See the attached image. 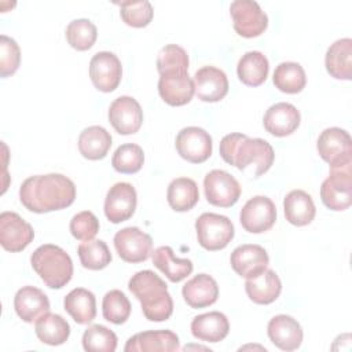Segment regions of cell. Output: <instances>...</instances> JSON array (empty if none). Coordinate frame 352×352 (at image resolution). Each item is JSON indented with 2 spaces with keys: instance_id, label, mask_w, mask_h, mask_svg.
I'll return each instance as SVG.
<instances>
[{
  "instance_id": "3957f363",
  "label": "cell",
  "mask_w": 352,
  "mask_h": 352,
  "mask_svg": "<svg viewBox=\"0 0 352 352\" xmlns=\"http://www.w3.org/2000/svg\"><path fill=\"white\" fill-rule=\"evenodd\" d=\"M129 292L139 300L142 312L151 322H164L173 312V300L168 285L151 270H143L132 275L128 282Z\"/></svg>"
},
{
  "instance_id": "ba28073f",
  "label": "cell",
  "mask_w": 352,
  "mask_h": 352,
  "mask_svg": "<svg viewBox=\"0 0 352 352\" xmlns=\"http://www.w3.org/2000/svg\"><path fill=\"white\" fill-rule=\"evenodd\" d=\"M320 198L326 208L340 212L352 202V166L333 169L320 186Z\"/></svg>"
},
{
  "instance_id": "d6a6232c",
  "label": "cell",
  "mask_w": 352,
  "mask_h": 352,
  "mask_svg": "<svg viewBox=\"0 0 352 352\" xmlns=\"http://www.w3.org/2000/svg\"><path fill=\"white\" fill-rule=\"evenodd\" d=\"M34 331L37 338L47 345H62L70 336V326L58 314L47 312L36 320Z\"/></svg>"
},
{
  "instance_id": "7a4b0ae2",
  "label": "cell",
  "mask_w": 352,
  "mask_h": 352,
  "mask_svg": "<svg viewBox=\"0 0 352 352\" xmlns=\"http://www.w3.org/2000/svg\"><path fill=\"white\" fill-rule=\"evenodd\" d=\"M219 151L227 164L239 170L254 166L253 177H258L268 172L275 158L274 148L267 140L249 138L248 135L238 132L226 135L220 142Z\"/></svg>"
},
{
  "instance_id": "7bdbcfd3",
  "label": "cell",
  "mask_w": 352,
  "mask_h": 352,
  "mask_svg": "<svg viewBox=\"0 0 352 352\" xmlns=\"http://www.w3.org/2000/svg\"><path fill=\"white\" fill-rule=\"evenodd\" d=\"M21 63V50L16 41L6 34L0 36V76H12Z\"/></svg>"
},
{
  "instance_id": "8fae6325",
  "label": "cell",
  "mask_w": 352,
  "mask_h": 352,
  "mask_svg": "<svg viewBox=\"0 0 352 352\" xmlns=\"http://www.w3.org/2000/svg\"><path fill=\"white\" fill-rule=\"evenodd\" d=\"M239 221L245 231L261 234L268 231L276 221V208L271 198L256 195L250 198L239 213Z\"/></svg>"
},
{
  "instance_id": "9c48e42d",
  "label": "cell",
  "mask_w": 352,
  "mask_h": 352,
  "mask_svg": "<svg viewBox=\"0 0 352 352\" xmlns=\"http://www.w3.org/2000/svg\"><path fill=\"white\" fill-rule=\"evenodd\" d=\"M204 190L206 201L210 205L220 208L235 205L241 197V186L238 180L223 169H213L205 176Z\"/></svg>"
},
{
  "instance_id": "60d3db41",
  "label": "cell",
  "mask_w": 352,
  "mask_h": 352,
  "mask_svg": "<svg viewBox=\"0 0 352 352\" xmlns=\"http://www.w3.org/2000/svg\"><path fill=\"white\" fill-rule=\"evenodd\" d=\"M122 21L132 28H144L153 19V6L147 0L118 3Z\"/></svg>"
},
{
  "instance_id": "1f68e13d",
  "label": "cell",
  "mask_w": 352,
  "mask_h": 352,
  "mask_svg": "<svg viewBox=\"0 0 352 352\" xmlns=\"http://www.w3.org/2000/svg\"><path fill=\"white\" fill-rule=\"evenodd\" d=\"M268 59L260 51H249L243 54L236 66V74L239 80L249 87L261 85L268 77Z\"/></svg>"
},
{
  "instance_id": "f35d334b",
  "label": "cell",
  "mask_w": 352,
  "mask_h": 352,
  "mask_svg": "<svg viewBox=\"0 0 352 352\" xmlns=\"http://www.w3.org/2000/svg\"><path fill=\"white\" fill-rule=\"evenodd\" d=\"M103 318L114 324H122L131 315V302L128 297L118 289L107 292L102 301Z\"/></svg>"
},
{
  "instance_id": "603a6c76",
  "label": "cell",
  "mask_w": 352,
  "mask_h": 352,
  "mask_svg": "<svg viewBox=\"0 0 352 352\" xmlns=\"http://www.w3.org/2000/svg\"><path fill=\"white\" fill-rule=\"evenodd\" d=\"M14 308L23 322L33 323L41 315L50 312V300L38 287L23 286L14 297Z\"/></svg>"
},
{
  "instance_id": "e0dca14e",
  "label": "cell",
  "mask_w": 352,
  "mask_h": 352,
  "mask_svg": "<svg viewBox=\"0 0 352 352\" xmlns=\"http://www.w3.org/2000/svg\"><path fill=\"white\" fill-rule=\"evenodd\" d=\"M158 94L170 106L187 104L194 96V82L188 72L172 70L160 74Z\"/></svg>"
},
{
  "instance_id": "4316f807",
  "label": "cell",
  "mask_w": 352,
  "mask_h": 352,
  "mask_svg": "<svg viewBox=\"0 0 352 352\" xmlns=\"http://www.w3.org/2000/svg\"><path fill=\"white\" fill-rule=\"evenodd\" d=\"M327 73L337 80L352 78V40L349 37L334 41L326 51Z\"/></svg>"
},
{
  "instance_id": "484cf974",
  "label": "cell",
  "mask_w": 352,
  "mask_h": 352,
  "mask_svg": "<svg viewBox=\"0 0 352 352\" xmlns=\"http://www.w3.org/2000/svg\"><path fill=\"white\" fill-rule=\"evenodd\" d=\"M245 290L248 297L256 304L274 302L282 290V282L275 271L265 268L263 272L253 278H248L245 282Z\"/></svg>"
},
{
  "instance_id": "ac0fdd59",
  "label": "cell",
  "mask_w": 352,
  "mask_h": 352,
  "mask_svg": "<svg viewBox=\"0 0 352 352\" xmlns=\"http://www.w3.org/2000/svg\"><path fill=\"white\" fill-rule=\"evenodd\" d=\"M194 92L202 102H219L228 92L227 74L214 66L198 69L192 77Z\"/></svg>"
},
{
  "instance_id": "f1b7e54d",
  "label": "cell",
  "mask_w": 352,
  "mask_h": 352,
  "mask_svg": "<svg viewBox=\"0 0 352 352\" xmlns=\"http://www.w3.org/2000/svg\"><path fill=\"white\" fill-rule=\"evenodd\" d=\"M153 264L162 272L170 282H180L192 272V261L188 258L175 257L170 246H160L151 253Z\"/></svg>"
},
{
  "instance_id": "cb8c5ba5",
  "label": "cell",
  "mask_w": 352,
  "mask_h": 352,
  "mask_svg": "<svg viewBox=\"0 0 352 352\" xmlns=\"http://www.w3.org/2000/svg\"><path fill=\"white\" fill-rule=\"evenodd\" d=\"M182 294L191 308H205L217 301L219 286L210 275L198 274L183 286Z\"/></svg>"
},
{
  "instance_id": "4fadbf2b",
  "label": "cell",
  "mask_w": 352,
  "mask_h": 352,
  "mask_svg": "<svg viewBox=\"0 0 352 352\" xmlns=\"http://www.w3.org/2000/svg\"><path fill=\"white\" fill-rule=\"evenodd\" d=\"M89 77L98 91L113 92L122 77V66L116 54L96 52L89 62Z\"/></svg>"
},
{
  "instance_id": "83f0119b",
  "label": "cell",
  "mask_w": 352,
  "mask_h": 352,
  "mask_svg": "<svg viewBox=\"0 0 352 352\" xmlns=\"http://www.w3.org/2000/svg\"><path fill=\"white\" fill-rule=\"evenodd\" d=\"M283 210L286 220L297 227L309 224L316 214L314 199L304 190L290 191L283 199Z\"/></svg>"
},
{
  "instance_id": "d6986e66",
  "label": "cell",
  "mask_w": 352,
  "mask_h": 352,
  "mask_svg": "<svg viewBox=\"0 0 352 352\" xmlns=\"http://www.w3.org/2000/svg\"><path fill=\"white\" fill-rule=\"evenodd\" d=\"M230 263L239 276L248 279L263 272L268 267L270 257L263 246L245 243L232 250Z\"/></svg>"
},
{
  "instance_id": "2e32d148",
  "label": "cell",
  "mask_w": 352,
  "mask_h": 352,
  "mask_svg": "<svg viewBox=\"0 0 352 352\" xmlns=\"http://www.w3.org/2000/svg\"><path fill=\"white\" fill-rule=\"evenodd\" d=\"M138 204L136 190L131 183L120 182L110 187L104 198V214L109 221L118 224L132 217Z\"/></svg>"
},
{
  "instance_id": "7402d4cb",
  "label": "cell",
  "mask_w": 352,
  "mask_h": 352,
  "mask_svg": "<svg viewBox=\"0 0 352 352\" xmlns=\"http://www.w3.org/2000/svg\"><path fill=\"white\" fill-rule=\"evenodd\" d=\"M267 334L271 342L282 351H294L302 342V329L290 315H276L267 326Z\"/></svg>"
},
{
  "instance_id": "e575fe53",
  "label": "cell",
  "mask_w": 352,
  "mask_h": 352,
  "mask_svg": "<svg viewBox=\"0 0 352 352\" xmlns=\"http://www.w3.org/2000/svg\"><path fill=\"white\" fill-rule=\"evenodd\" d=\"M274 85L285 94H298L307 84V76L302 66L297 62H282L275 67Z\"/></svg>"
},
{
  "instance_id": "ab89813d",
  "label": "cell",
  "mask_w": 352,
  "mask_h": 352,
  "mask_svg": "<svg viewBox=\"0 0 352 352\" xmlns=\"http://www.w3.org/2000/svg\"><path fill=\"white\" fill-rule=\"evenodd\" d=\"M82 348L88 352H114L117 336L102 324H92L82 334Z\"/></svg>"
},
{
  "instance_id": "836d02e7",
  "label": "cell",
  "mask_w": 352,
  "mask_h": 352,
  "mask_svg": "<svg viewBox=\"0 0 352 352\" xmlns=\"http://www.w3.org/2000/svg\"><path fill=\"white\" fill-rule=\"evenodd\" d=\"M166 199L173 210L187 212L192 209L199 199L198 186L190 177H176L168 186Z\"/></svg>"
},
{
  "instance_id": "ee69618b",
  "label": "cell",
  "mask_w": 352,
  "mask_h": 352,
  "mask_svg": "<svg viewBox=\"0 0 352 352\" xmlns=\"http://www.w3.org/2000/svg\"><path fill=\"white\" fill-rule=\"evenodd\" d=\"M69 228L76 239L91 241L99 231V220L92 212L82 210L72 217Z\"/></svg>"
},
{
  "instance_id": "8d00e7d4",
  "label": "cell",
  "mask_w": 352,
  "mask_h": 352,
  "mask_svg": "<svg viewBox=\"0 0 352 352\" xmlns=\"http://www.w3.org/2000/svg\"><path fill=\"white\" fill-rule=\"evenodd\" d=\"M144 162V153L139 144L135 143H125L117 147L113 154L111 165L113 168L125 175L136 173L142 169Z\"/></svg>"
},
{
  "instance_id": "b9f144b4",
  "label": "cell",
  "mask_w": 352,
  "mask_h": 352,
  "mask_svg": "<svg viewBox=\"0 0 352 352\" xmlns=\"http://www.w3.org/2000/svg\"><path fill=\"white\" fill-rule=\"evenodd\" d=\"M188 55L184 48L176 44L162 47L157 55V70L160 74L172 70L188 72Z\"/></svg>"
},
{
  "instance_id": "4dcf8cb0",
  "label": "cell",
  "mask_w": 352,
  "mask_h": 352,
  "mask_svg": "<svg viewBox=\"0 0 352 352\" xmlns=\"http://www.w3.org/2000/svg\"><path fill=\"white\" fill-rule=\"evenodd\" d=\"M111 147L110 133L99 125H92L85 129L78 136V150L80 154L87 160H102L107 155Z\"/></svg>"
},
{
  "instance_id": "44dd1931",
  "label": "cell",
  "mask_w": 352,
  "mask_h": 352,
  "mask_svg": "<svg viewBox=\"0 0 352 352\" xmlns=\"http://www.w3.org/2000/svg\"><path fill=\"white\" fill-rule=\"evenodd\" d=\"M300 121L301 116L294 104L279 102L268 107L263 118V125L271 135L283 138L292 135L298 128Z\"/></svg>"
},
{
  "instance_id": "ffe728a7",
  "label": "cell",
  "mask_w": 352,
  "mask_h": 352,
  "mask_svg": "<svg viewBox=\"0 0 352 352\" xmlns=\"http://www.w3.org/2000/svg\"><path fill=\"white\" fill-rule=\"evenodd\" d=\"M180 349L179 337L170 330H148L128 338L125 352H175Z\"/></svg>"
},
{
  "instance_id": "d590c367",
  "label": "cell",
  "mask_w": 352,
  "mask_h": 352,
  "mask_svg": "<svg viewBox=\"0 0 352 352\" xmlns=\"http://www.w3.org/2000/svg\"><path fill=\"white\" fill-rule=\"evenodd\" d=\"M81 265L87 270L99 271L106 268L111 261V253L102 239H91L78 245L77 249Z\"/></svg>"
},
{
  "instance_id": "5b68a950",
  "label": "cell",
  "mask_w": 352,
  "mask_h": 352,
  "mask_svg": "<svg viewBox=\"0 0 352 352\" xmlns=\"http://www.w3.org/2000/svg\"><path fill=\"white\" fill-rule=\"evenodd\" d=\"M316 150L320 158L330 165V170L352 166V140L345 129L331 126L322 131Z\"/></svg>"
},
{
  "instance_id": "277c9868",
  "label": "cell",
  "mask_w": 352,
  "mask_h": 352,
  "mask_svg": "<svg viewBox=\"0 0 352 352\" xmlns=\"http://www.w3.org/2000/svg\"><path fill=\"white\" fill-rule=\"evenodd\" d=\"M32 268L50 289H62L73 276V261L59 246L45 243L30 256Z\"/></svg>"
},
{
  "instance_id": "52a82bcc",
  "label": "cell",
  "mask_w": 352,
  "mask_h": 352,
  "mask_svg": "<svg viewBox=\"0 0 352 352\" xmlns=\"http://www.w3.org/2000/svg\"><path fill=\"white\" fill-rule=\"evenodd\" d=\"M230 15L235 32L246 38L257 37L268 26V16L257 1L235 0L230 6Z\"/></svg>"
},
{
  "instance_id": "5bb4252c",
  "label": "cell",
  "mask_w": 352,
  "mask_h": 352,
  "mask_svg": "<svg viewBox=\"0 0 352 352\" xmlns=\"http://www.w3.org/2000/svg\"><path fill=\"white\" fill-rule=\"evenodd\" d=\"M34 238L33 227L15 212L0 214V243L12 253L25 250Z\"/></svg>"
},
{
  "instance_id": "8992f818",
  "label": "cell",
  "mask_w": 352,
  "mask_h": 352,
  "mask_svg": "<svg viewBox=\"0 0 352 352\" xmlns=\"http://www.w3.org/2000/svg\"><path fill=\"white\" fill-rule=\"evenodd\" d=\"M198 243L210 252L224 249L234 238L235 230L232 221L223 214L202 213L195 221Z\"/></svg>"
},
{
  "instance_id": "f546056e",
  "label": "cell",
  "mask_w": 352,
  "mask_h": 352,
  "mask_svg": "<svg viewBox=\"0 0 352 352\" xmlns=\"http://www.w3.org/2000/svg\"><path fill=\"white\" fill-rule=\"evenodd\" d=\"M63 307L78 324H88L96 316V298L92 292L84 287L69 292L63 300Z\"/></svg>"
},
{
  "instance_id": "6da1fadb",
  "label": "cell",
  "mask_w": 352,
  "mask_h": 352,
  "mask_svg": "<svg viewBox=\"0 0 352 352\" xmlns=\"http://www.w3.org/2000/svg\"><path fill=\"white\" fill-rule=\"evenodd\" d=\"M19 199L28 210L34 213L60 210L74 202L76 186L62 173L34 175L21 184Z\"/></svg>"
},
{
  "instance_id": "d4e9b609",
  "label": "cell",
  "mask_w": 352,
  "mask_h": 352,
  "mask_svg": "<svg viewBox=\"0 0 352 352\" xmlns=\"http://www.w3.org/2000/svg\"><path fill=\"white\" fill-rule=\"evenodd\" d=\"M228 319L219 311L201 314L191 320V334L205 342H220L228 336Z\"/></svg>"
},
{
  "instance_id": "9a60e30c",
  "label": "cell",
  "mask_w": 352,
  "mask_h": 352,
  "mask_svg": "<svg viewBox=\"0 0 352 352\" xmlns=\"http://www.w3.org/2000/svg\"><path fill=\"white\" fill-rule=\"evenodd\" d=\"M109 121L120 135L136 133L143 122V110L132 96H118L109 107Z\"/></svg>"
},
{
  "instance_id": "74e56055",
  "label": "cell",
  "mask_w": 352,
  "mask_h": 352,
  "mask_svg": "<svg viewBox=\"0 0 352 352\" xmlns=\"http://www.w3.org/2000/svg\"><path fill=\"white\" fill-rule=\"evenodd\" d=\"M66 40L77 51L89 50L98 37L96 26L85 18L73 19L66 28Z\"/></svg>"
},
{
  "instance_id": "7c38bea8",
  "label": "cell",
  "mask_w": 352,
  "mask_h": 352,
  "mask_svg": "<svg viewBox=\"0 0 352 352\" xmlns=\"http://www.w3.org/2000/svg\"><path fill=\"white\" fill-rule=\"evenodd\" d=\"M175 146L179 155L191 164L205 162L212 155L213 148L212 136L199 126L183 128L176 136Z\"/></svg>"
},
{
  "instance_id": "30bf717a",
  "label": "cell",
  "mask_w": 352,
  "mask_h": 352,
  "mask_svg": "<svg viewBox=\"0 0 352 352\" xmlns=\"http://www.w3.org/2000/svg\"><path fill=\"white\" fill-rule=\"evenodd\" d=\"M114 248L121 260L126 263H142L151 256L153 239L138 227H125L114 235Z\"/></svg>"
}]
</instances>
